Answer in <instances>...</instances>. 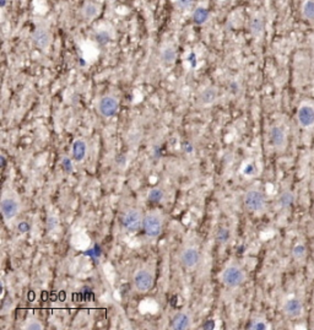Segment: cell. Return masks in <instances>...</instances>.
I'll return each mask as SVG.
<instances>
[{"instance_id":"obj_27","label":"cell","mask_w":314,"mask_h":330,"mask_svg":"<svg viewBox=\"0 0 314 330\" xmlns=\"http://www.w3.org/2000/svg\"><path fill=\"white\" fill-rule=\"evenodd\" d=\"M94 40H96V42L99 44V46H106L107 43H110L111 35L108 33V31H99V32L96 33Z\"/></svg>"},{"instance_id":"obj_7","label":"cell","mask_w":314,"mask_h":330,"mask_svg":"<svg viewBox=\"0 0 314 330\" xmlns=\"http://www.w3.org/2000/svg\"><path fill=\"white\" fill-rule=\"evenodd\" d=\"M0 210L5 221H11L20 211V203L13 195H4L0 201Z\"/></svg>"},{"instance_id":"obj_19","label":"cell","mask_w":314,"mask_h":330,"mask_svg":"<svg viewBox=\"0 0 314 330\" xmlns=\"http://www.w3.org/2000/svg\"><path fill=\"white\" fill-rule=\"evenodd\" d=\"M301 15L305 21H314V0H303Z\"/></svg>"},{"instance_id":"obj_24","label":"cell","mask_w":314,"mask_h":330,"mask_svg":"<svg viewBox=\"0 0 314 330\" xmlns=\"http://www.w3.org/2000/svg\"><path fill=\"white\" fill-rule=\"evenodd\" d=\"M24 328L26 330H43L44 326H43L42 321H41L40 319H37V318H35V317H31L25 321Z\"/></svg>"},{"instance_id":"obj_31","label":"cell","mask_w":314,"mask_h":330,"mask_svg":"<svg viewBox=\"0 0 314 330\" xmlns=\"http://www.w3.org/2000/svg\"><path fill=\"white\" fill-rule=\"evenodd\" d=\"M243 173L246 176H253V175H255V173H257V167H255L253 163H248V164H247V166H244Z\"/></svg>"},{"instance_id":"obj_12","label":"cell","mask_w":314,"mask_h":330,"mask_svg":"<svg viewBox=\"0 0 314 330\" xmlns=\"http://www.w3.org/2000/svg\"><path fill=\"white\" fill-rule=\"evenodd\" d=\"M303 312V304L298 298H290L283 304V313L288 318H297Z\"/></svg>"},{"instance_id":"obj_36","label":"cell","mask_w":314,"mask_h":330,"mask_svg":"<svg viewBox=\"0 0 314 330\" xmlns=\"http://www.w3.org/2000/svg\"><path fill=\"white\" fill-rule=\"evenodd\" d=\"M313 71H314V59H313Z\"/></svg>"},{"instance_id":"obj_20","label":"cell","mask_w":314,"mask_h":330,"mask_svg":"<svg viewBox=\"0 0 314 330\" xmlns=\"http://www.w3.org/2000/svg\"><path fill=\"white\" fill-rule=\"evenodd\" d=\"M98 11H99L98 5L94 4L92 2L86 3L85 7L82 8V16H84L85 20L91 21L92 19H94L97 15H98Z\"/></svg>"},{"instance_id":"obj_25","label":"cell","mask_w":314,"mask_h":330,"mask_svg":"<svg viewBox=\"0 0 314 330\" xmlns=\"http://www.w3.org/2000/svg\"><path fill=\"white\" fill-rule=\"evenodd\" d=\"M60 166H62V169L66 175H71V173L74 172L73 160H71L70 157H68V156H63V157L60 158Z\"/></svg>"},{"instance_id":"obj_3","label":"cell","mask_w":314,"mask_h":330,"mask_svg":"<svg viewBox=\"0 0 314 330\" xmlns=\"http://www.w3.org/2000/svg\"><path fill=\"white\" fill-rule=\"evenodd\" d=\"M154 275L149 269L146 268H140L134 273L133 275V285H134V289L138 292L145 293L149 292L150 290L154 287Z\"/></svg>"},{"instance_id":"obj_5","label":"cell","mask_w":314,"mask_h":330,"mask_svg":"<svg viewBox=\"0 0 314 330\" xmlns=\"http://www.w3.org/2000/svg\"><path fill=\"white\" fill-rule=\"evenodd\" d=\"M162 219L160 215L155 214V212H150L144 217L143 230L150 238H157L161 233H162Z\"/></svg>"},{"instance_id":"obj_6","label":"cell","mask_w":314,"mask_h":330,"mask_svg":"<svg viewBox=\"0 0 314 330\" xmlns=\"http://www.w3.org/2000/svg\"><path fill=\"white\" fill-rule=\"evenodd\" d=\"M97 111L103 118H112L115 117L119 111V101L115 96H107L101 97L97 103Z\"/></svg>"},{"instance_id":"obj_34","label":"cell","mask_w":314,"mask_h":330,"mask_svg":"<svg viewBox=\"0 0 314 330\" xmlns=\"http://www.w3.org/2000/svg\"><path fill=\"white\" fill-rule=\"evenodd\" d=\"M183 150H184L187 153H190L194 151V147L190 142H184V144H183Z\"/></svg>"},{"instance_id":"obj_21","label":"cell","mask_w":314,"mask_h":330,"mask_svg":"<svg viewBox=\"0 0 314 330\" xmlns=\"http://www.w3.org/2000/svg\"><path fill=\"white\" fill-rule=\"evenodd\" d=\"M294 203V195L291 190H283L279 197V205L280 208L287 209L292 206Z\"/></svg>"},{"instance_id":"obj_17","label":"cell","mask_w":314,"mask_h":330,"mask_svg":"<svg viewBox=\"0 0 314 330\" xmlns=\"http://www.w3.org/2000/svg\"><path fill=\"white\" fill-rule=\"evenodd\" d=\"M249 30H251L252 35L254 37H259L263 35L264 30H265V21L262 16H255L249 22Z\"/></svg>"},{"instance_id":"obj_13","label":"cell","mask_w":314,"mask_h":330,"mask_svg":"<svg viewBox=\"0 0 314 330\" xmlns=\"http://www.w3.org/2000/svg\"><path fill=\"white\" fill-rule=\"evenodd\" d=\"M32 42L37 48L47 49L51 44V35L47 30L38 29L32 33Z\"/></svg>"},{"instance_id":"obj_15","label":"cell","mask_w":314,"mask_h":330,"mask_svg":"<svg viewBox=\"0 0 314 330\" xmlns=\"http://www.w3.org/2000/svg\"><path fill=\"white\" fill-rule=\"evenodd\" d=\"M219 97V90L216 88H206L200 92L198 97V103L202 107L211 106Z\"/></svg>"},{"instance_id":"obj_32","label":"cell","mask_w":314,"mask_h":330,"mask_svg":"<svg viewBox=\"0 0 314 330\" xmlns=\"http://www.w3.org/2000/svg\"><path fill=\"white\" fill-rule=\"evenodd\" d=\"M18 230L20 233H26V232L30 231V225L26 222V221H22L18 225Z\"/></svg>"},{"instance_id":"obj_11","label":"cell","mask_w":314,"mask_h":330,"mask_svg":"<svg viewBox=\"0 0 314 330\" xmlns=\"http://www.w3.org/2000/svg\"><path fill=\"white\" fill-rule=\"evenodd\" d=\"M191 324H193V317L187 310H182V312L177 313L171 321V329L173 330H187L190 329Z\"/></svg>"},{"instance_id":"obj_16","label":"cell","mask_w":314,"mask_h":330,"mask_svg":"<svg viewBox=\"0 0 314 330\" xmlns=\"http://www.w3.org/2000/svg\"><path fill=\"white\" fill-rule=\"evenodd\" d=\"M161 63L165 66H169L172 64H174V61L177 59V50L173 46H167L161 50L160 54Z\"/></svg>"},{"instance_id":"obj_14","label":"cell","mask_w":314,"mask_h":330,"mask_svg":"<svg viewBox=\"0 0 314 330\" xmlns=\"http://www.w3.org/2000/svg\"><path fill=\"white\" fill-rule=\"evenodd\" d=\"M87 155V142L84 139H76L71 145V156L76 162H82Z\"/></svg>"},{"instance_id":"obj_28","label":"cell","mask_w":314,"mask_h":330,"mask_svg":"<svg viewBox=\"0 0 314 330\" xmlns=\"http://www.w3.org/2000/svg\"><path fill=\"white\" fill-rule=\"evenodd\" d=\"M193 4H194V0H174V5L182 11L191 9Z\"/></svg>"},{"instance_id":"obj_10","label":"cell","mask_w":314,"mask_h":330,"mask_svg":"<svg viewBox=\"0 0 314 330\" xmlns=\"http://www.w3.org/2000/svg\"><path fill=\"white\" fill-rule=\"evenodd\" d=\"M269 138H270L271 145L276 150L282 151L286 149L287 145V134H286L285 129L280 125H274L271 127L270 131H269Z\"/></svg>"},{"instance_id":"obj_26","label":"cell","mask_w":314,"mask_h":330,"mask_svg":"<svg viewBox=\"0 0 314 330\" xmlns=\"http://www.w3.org/2000/svg\"><path fill=\"white\" fill-rule=\"evenodd\" d=\"M268 328V323L263 318H255L251 321V325H249V329L252 330H266Z\"/></svg>"},{"instance_id":"obj_18","label":"cell","mask_w":314,"mask_h":330,"mask_svg":"<svg viewBox=\"0 0 314 330\" xmlns=\"http://www.w3.org/2000/svg\"><path fill=\"white\" fill-rule=\"evenodd\" d=\"M209 18H210V13L206 8L198 7L193 11V21L194 24L198 25V26H201V25L206 24V21L209 20Z\"/></svg>"},{"instance_id":"obj_35","label":"cell","mask_w":314,"mask_h":330,"mask_svg":"<svg viewBox=\"0 0 314 330\" xmlns=\"http://www.w3.org/2000/svg\"><path fill=\"white\" fill-rule=\"evenodd\" d=\"M7 4L8 0H0V8H2V9H4V8L7 7Z\"/></svg>"},{"instance_id":"obj_1","label":"cell","mask_w":314,"mask_h":330,"mask_svg":"<svg viewBox=\"0 0 314 330\" xmlns=\"http://www.w3.org/2000/svg\"><path fill=\"white\" fill-rule=\"evenodd\" d=\"M243 203H244V206H246V209L248 211L254 212V214L262 212L266 206L265 194H264L260 189L252 188V189L247 190L246 194H244Z\"/></svg>"},{"instance_id":"obj_2","label":"cell","mask_w":314,"mask_h":330,"mask_svg":"<svg viewBox=\"0 0 314 330\" xmlns=\"http://www.w3.org/2000/svg\"><path fill=\"white\" fill-rule=\"evenodd\" d=\"M247 275L246 271L242 269L238 265H229L225 268L221 273V280L231 289H236V287L241 286L244 281H246Z\"/></svg>"},{"instance_id":"obj_9","label":"cell","mask_w":314,"mask_h":330,"mask_svg":"<svg viewBox=\"0 0 314 330\" xmlns=\"http://www.w3.org/2000/svg\"><path fill=\"white\" fill-rule=\"evenodd\" d=\"M179 259L185 269H194L200 262V252L195 247H187L182 251Z\"/></svg>"},{"instance_id":"obj_8","label":"cell","mask_w":314,"mask_h":330,"mask_svg":"<svg viewBox=\"0 0 314 330\" xmlns=\"http://www.w3.org/2000/svg\"><path fill=\"white\" fill-rule=\"evenodd\" d=\"M297 122L303 129L314 127V106L312 103L304 102L297 110Z\"/></svg>"},{"instance_id":"obj_29","label":"cell","mask_w":314,"mask_h":330,"mask_svg":"<svg viewBox=\"0 0 314 330\" xmlns=\"http://www.w3.org/2000/svg\"><path fill=\"white\" fill-rule=\"evenodd\" d=\"M292 254H293V257L296 259H302L304 257V254H305V247L303 244L294 245V248L292 251Z\"/></svg>"},{"instance_id":"obj_23","label":"cell","mask_w":314,"mask_h":330,"mask_svg":"<svg viewBox=\"0 0 314 330\" xmlns=\"http://www.w3.org/2000/svg\"><path fill=\"white\" fill-rule=\"evenodd\" d=\"M165 198V192H163L161 188H152L147 194V199H149L150 203L154 204H158L163 200Z\"/></svg>"},{"instance_id":"obj_4","label":"cell","mask_w":314,"mask_h":330,"mask_svg":"<svg viewBox=\"0 0 314 330\" xmlns=\"http://www.w3.org/2000/svg\"><path fill=\"white\" fill-rule=\"evenodd\" d=\"M144 215L140 209H129L124 212L122 217V226L128 232H136L143 227L144 223Z\"/></svg>"},{"instance_id":"obj_30","label":"cell","mask_w":314,"mask_h":330,"mask_svg":"<svg viewBox=\"0 0 314 330\" xmlns=\"http://www.w3.org/2000/svg\"><path fill=\"white\" fill-rule=\"evenodd\" d=\"M229 90L231 94L233 95V96H237L238 94H240L241 92V86H240V84L237 82V81H231L230 82V85H229Z\"/></svg>"},{"instance_id":"obj_22","label":"cell","mask_w":314,"mask_h":330,"mask_svg":"<svg viewBox=\"0 0 314 330\" xmlns=\"http://www.w3.org/2000/svg\"><path fill=\"white\" fill-rule=\"evenodd\" d=\"M215 239L216 242L220 243V244H227L231 239V230L229 227H219L218 231H216L215 234Z\"/></svg>"},{"instance_id":"obj_33","label":"cell","mask_w":314,"mask_h":330,"mask_svg":"<svg viewBox=\"0 0 314 330\" xmlns=\"http://www.w3.org/2000/svg\"><path fill=\"white\" fill-rule=\"evenodd\" d=\"M57 226H58L57 217H54V216L49 217V219H48V228H49V230H54Z\"/></svg>"}]
</instances>
